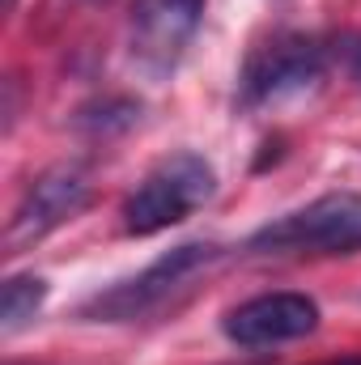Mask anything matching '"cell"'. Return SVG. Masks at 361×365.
<instances>
[{"label": "cell", "instance_id": "cell-1", "mask_svg": "<svg viewBox=\"0 0 361 365\" xmlns=\"http://www.w3.org/2000/svg\"><path fill=\"white\" fill-rule=\"evenodd\" d=\"M217 191V170L208 158L179 149L171 158H162L145 179L136 182L123 200V230L136 238L162 234L171 225L187 221L191 212H200Z\"/></svg>", "mask_w": 361, "mask_h": 365}, {"label": "cell", "instance_id": "cell-2", "mask_svg": "<svg viewBox=\"0 0 361 365\" xmlns=\"http://www.w3.org/2000/svg\"><path fill=\"white\" fill-rule=\"evenodd\" d=\"M361 247V195L336 191L298 212H285L251 234L255 255H340Z\"/></svg>", "mask_w": 361, "mask_h": 365}, {"label": "cell", "instance_id": "cell-3", "mask_svg": "<svg viewBox=\"0 0 361 365\" xmlns=\"http://www.w3.org/2000/svg\"><path fill=\"white\" fill-rule=\"evenodd\" d=\"M217 259H221L217 242H183L175 251H166L162 259H153L145 272L128 276V280L111 284L106 293L90 297L81 306V319H90V323H128V319H141L149 310H162L191 276L204 272Z\"/></svg>", "mask_w": 361, "mask_h": 365}, {"label": "cell", "instance_id": "cell-4", "mask_svg": "<svg viewBox=\"0 0 361 365\" xmlns=\"http://www.w3.org/2000/svg\"><path fill=\"white\" fill-rule=\"evenodd\" d=\"M327 73V47L306 34H272L260 43L238 77V106L260 110L268 102H280L289 93H302L319 86Z\"/></svg>", "mask_w": 361, "mask_h": 365}, {"label": "cell", "instance_id": "cell-5", "mask_svg": "<svg viewBox=\"0 0 361 365\" xmlns=\"http://www.w3.org/2000/svg\"><path fill=\"white\" fill-rule=\"evenodd\" d=\"M204 17V0H132L128 51L149 77H171Z\"/></svg>", "mask_w": 361, "mask_h": 365}, {"label": "cell", "instance_id": "cell-6", "mask_svg": "<svg viewBox=\"0 0 361 365\" xmlns=\"http://www.w3.org/2000/svg\"><path fill=\"white\" fill-rule=\"evenodd\" d=\"M90 195H93V187L81 166H51V170H43L39 179L26 187L21 204L13 208L9 230H4V247L9 251H26V247L43 242L51 230L73 221L90 204Z\"/></svg>", "mask_w": 361, "mask_h": 365}, {"label": "cell", "instance_id": "cell-7", "mask_svg": "<svg viewBox=\"0 0 361 365\" xmlns=\"http://www.w3.org/2000/svg\"><path fill=\"white\" fill-rule=\"evenodd\" d=\"M319 327V302L306 293H260L243 306H234L221 323L225 340H234L238 349H272V344H289L302 340Z\"/></svg>", "mask_w": 361, "mask_h": 365}, {"label": "cell", "instance_id": "cell-8", "mask_svg": "<svg viewBox=\"0 0 361 365\" xmlns=\"http://www.w3.org/2000/svg\"><path fill=\"white\" fill-rule=\"evenodd\" d=\"M43 297H47V280L43 276H9L4 293H0V331L4 336L21 331L39 314Z\"/></svg>", "mask_w": 361, "mask_h": 365}, {"label": "cell", "instance_id": "cell-9", "mask_svg": "<svg viewBox=\"0 0 361 365\" xmlns=\"http://www.w3.org/2000/svg\"><path fill=\"white\" fill-rule=\"evenodd\" d=\"M340 60H345L349 77L361 86V38H345V47H340Z\"/></svg>", "mask_w": 361, "mask_h": 365}, {"label": "cell", "instance_id": "cell-10", "mask_svg": "<svg viewBox=\"0 0 361 365\" xmlns=\"http://www.w3.org/2000/svg\"><path fill=\"white\" fill-rule=\"evenodd\" d=\"M327 365H361V357H345V361H327Z\"/></svg>", "mask_w": 361, "mask_h": 365}, {"label": "cell", "instance_id": "cell-11", "mask_svg": "<svg viewBox=\"0 0 361 365\" xmlns=\"http://www.w3.org/2000/svg\"><path fill=\"white\" fill-rule=\"evenodd\" d=\"M4 4H9V9H13V4H17V0H4Z\"/></svg>", "mask_w": 361, "mask_h": 365}]
</instances>
